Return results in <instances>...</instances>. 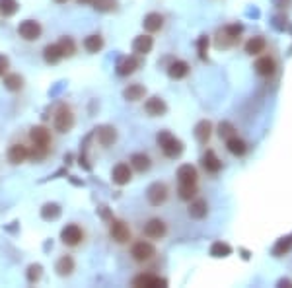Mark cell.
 Wrapping results in <instances>:
<instances>
[{
    "label": "cell",
    "mask_w": 292,
    "mask_h": 288,
    "mask_svg": "<svg viewBox=\"0 0 292 288\" xmlns=\"http://www.w3.org/2000/svg\"><path fill=\"white\" fill-rule=\"evenodd\" d=\"M43 57H45L47 65H57L58 60L62 58V53H60L57 43H53V45H47V47L43 49Z\"/></svg>",
    "instance_id": "cell-28"
},
{
    "label": "cell",
    "mask_w": 292,
    "mask_h": 288,
    "mask_svg": "<svg viewBox=\"0 0 292 288\" xmlns=\"http://www.w3.org/2000/svg\"><path fill=\"white\" fill-rule=\"evenodd\" d=\"M41 216H43L45 220H57L58 216H60V207L55 204V202H49V204H45V207L41 209Z\"/></svg>",
    "instance_id": "cell-36"
},
{
    "label": "cell",
    "mask_w": 292,
    "mask_h": 288,
    "mask_svg": "<svg viewBox=\"0 0 292 288\" xmlns=\"http://www.w3.org/2000/svg\"><path fill=\"white\" fill-rule=\"evenodd\" d=\"M279 286H292V282H290V280H288V279H286V280L282 279L281 282H279Z\"/></svg>",
    "instance_id": "cell-44"
},
{
    "label": "cell",
    "mask_w": 292,
    "mask_h": 288,
    "mask_svg": "<svg viewBox=\"0 0 292 288\" xmlns=\"http://www.w3.org/2000/svg\"><path fill=\"white\" fill-rule=\"evenodd\" d=\"M55 2H57V4H67L68 0H55Z\"/></svg>",
    "instance_id": "cell-46"
},
{
    "label": "cell",
    "mask_w": 292,
    "mask_h": 288,
    "mask_svg": "<svg viewBox=\"0 0 292 288\" xmlns=\"http://www.w3.org/2000/svg\"><path fill=\"white\" fill-rule=\"evenodd\" d=\"M111 179L115 185H127V183L133 179V170H131V166L125 162L117 163L115 168H113V172H111Z\"/></svg>",
    "instance_id": "cell-11"
},
{
    "label": "cell",
    "mask_w": 292,
    "mask_h": 288,
    "mask_svg": "<svg viewBox=\"0 0 292 288\" xmlns=\"http://www.w3.org/2000/svg\"><path fill=\"white\" fill-rule=\"evenodd\" d=\"M240 33H242V26H226V28L218 33V47H230V45H234L236 43V39L240 37Z\"/></svg>",
    "instance_id": "cell-10"
},
{
    "label": "cell",
    "mask_w": 292,
    "mask_h": 288,
    "mask_svg": "<svg viewBox=\"0 0 292 288\" xmlns=\"http://www.w3.org/2000/svg\"><path fill=\"white\" fill-rule=\"evenodd\" d=\"M265 47H267L265 39L257 35V37H252L245 43V53H247V55H259V53L265 51Z\"/></svg>",
    "instance_id": "cell-29"
},
{
    "label": "cell",
    "mask_w": 292,
    "mask_h": 288,
    "mask_svg": "<svg viewBox=\"0 0 292 288\" xmlns=\"http://www.w3.org/2000/svg\"><path fill=\"white\" fill-rule=\"evenodd\" d=\"M236 129H234L232 123H228V121H224V123H220V127H218V135H220V138H230V136H234L236 133H234Z\"/></svg>",
    "instance_id": "cell-40"
},
{
    "label": "cell",
    "mask_w": 292,
    "mask_h": 288,
    "mask_svg": "<svg viewBox=\"0 0 292 288\" xmlns=\"http://www.w3.org/2000/svg\"><path fill=\"white\" fill-rule=\"evenodd\" d=\"M156 255V248L148 241H136L131 248V257L138 263H146Z\"/></svg>",
    "instance_id": "cell-6"
},
{
    "label": "cell",
    "mask_w": 292,
    "mask_h": 288,
    "mask_svg": "<svg viewBox=\"0 0 292 288\" xmlns=\"http://www.w3.org/2000/svg\"><path fill=\"white\" fill-rule=\"evenodd\" d=\"M255 72L259 74V76H273L275 74V70H277V63H275V58L271 57H259L255 60Z\"/></svg>",
    "instance_id": "cell-15"
},
{
    "label": "cell",
    "mask_w": 292,
    "mask_h": 288,
    "mask_svg": "<svg viewBox=\"0 0 292 288\" xmlns=\"http://www.w3.org/2000/svg\"><path fill=\"white\" fill-rule=\"evenodd\" d=\"M154 47V39L150 37V35H138V37L133 41V51H135L136 55H146V53H150Z\"/></svg>",
    "instance_id": "cell-18"
},
{
    "label": "cell",
    "mask_w": 292,
    "mask_h": 288,
    "mask_svg": "<svg viewBox=\"0 0 292 288\" xmlns=\"http://www.w3.org/2000/svg\"><path fill=\"white\" fill-rule=\"evenodd\" d=\"M8 67H10V60H8V57L0 53V76H4V74L8 72Z\"/></svg>",
    "instance_id": "cell-43"
},
{
    "label": "cell",
    "mask_w": 292,
    "mask_h": 288,
    "mask_svg": "<svg viewBox=\"0 0 292 288\" xmlns=\"http://www.w3.org/2000/svg\"><path fill=\"white\" fill-rule=\"evenodd\" d=\"M19 4L16 0H0V14L4 16V18H10V16H14L16 12H18Z\"/></svg>",
    "instance_id": "cell-35"
},
{
    "label": "cell",
    "mask_w": 292,
    "mask_h": 288,
    "mask_svg": "<svg viewBox=\"0 0 292 288\" xmlns=\"http://www.w3.org/2000/svg\"><path fill=\"white\" fill-rule=\"evenodd\" d=\"M177 183H197V177H199V173L195 170L191 163H183V166H179V170H177Z\"/></svg>",
    "instance_id": "cell-17"
},
{
    "label": "cell",
    "mask_w": 292,
    "mask_h": 288,
    "mask_svg": "<svg viewBox=\"0 0 292 288\" xmlns=\"http://www.w3.org/2000/svg\"><path fill=\"white\" fill-rule=\"evenodd\" d=\"M211 135H213V123L211 121H199L195 127V138L204 144L211 138Z\"/></svg>",
    "instance_id": "cell-26"
},
{
    "label": "cell",
    "mask_w": 292,
    "mask_h": 288,
    "mask_svg": "<svg viewBox=\"0 0 292 288\" xmlns=\"http://www.w3.org/2000/svg\"><path fill=\"white\" fill-rule=\"evenodd\" d=\"M109 236L117 243H127V241H131V228L127 226V222L113 218L109 222Z\"/></svg>",
    "instance_id": "cell-7"
},
{
    "label": "cell",
    "mask_w": 292,
    "mask_h": 288,
    "mask_svg": "<svg viewBox=\"0 0 292 288\" xmlns=\"http://www.w3.org/2000/svg\"><path fill=\"white\" fill-rule=\"evenodd\" d=\"M146 94V88L140 86V84H131L129 88H125V92H123V97L129 99V101H138V99H142Z\"/></svg>",
    "instance_id": "cell-27"
},
{
    "label": "cell",
    "mask_w": 292,
    "mask_h": 288,
    "mask_svg": "<svg viewBox=\"0 0 292 288\" xmlns=\"http://www.w3.org/2000/svg\"><path fill=\"white\" fill-rule=\"evenodd\" d=\"M156 140L160 144V148H162V152H164L165 158H179L181 154H183V142L179 140V138H175L170 131H160L158 136H156Z\"/></svg>",
    "instance_id": "cell-2"
},
{
    "label": "cell",
    "mask_w": 292,
    "mask_h": 288,
    "mask_svg": "<svg viewBox=\"0 0 292 288\" xmlns=\"http://www.w3.org/2000/svg\"><path fill=\"white\" fill-rule=\"evenodd\" d=\"M41 265H31L28 269V280L29 282H37L39 279H41Z\"/></svg>",
    "instance_id": "cell-41"
},
{
    "label": "cell",
    "mask_w": 292,
    "mask_h": 288,
    "mask_svg": "<svg viewBox=\"0 0 292 288\" xmlns=\"http://www.w3.org/2000/svg\"><path fill=\"white\" fill-rule=\"evenodd\" d=\"M144 29L146 31H150V33H154V31H160L162 26H164V18H162V14H158V12H150V14H146L144 16Z\"/></svg>",
    "instance_id": "cell-22"
},
{
    "label": "cell",
    "mask_w": 292,
    "mask_h": 288,
    "mask_svg": "<svg viewBox=\"0 0 292 288\" xmlns=\"http://www.w3.org/2000/svg\"><path fill=\"white\" fill-rule=\"evenodd\" d=\"M29 140H31V150H29V156L33 158V160H41V158H45L49 152V148H51V142H53V138H51V131L45 129V127H33L31 131H29Z\"/></svg>",
    "instance_id": "cell-1"
},
{
    "label": "cell",
    "mask_w": 292,
    "mask_h": 288,
    "mask_svg": "<svg viewBox=\"0 0 292 288\" xmlns=\"http://www.w3.org/2000/svg\"><path fill=\"white\" fill-rule=\"evenodd\" d=\"M230 253H232V248L228 243H224V241H214L211 245V255L213 257H228Z\"/></svg>",
    "instance_id": "cell-34"
},
{
    "label": "cell",
    "mask_w": 292,
    "mask_h": 288,
    "mask_svg": "<svg viewBox=\"0 0 292 288\" xmlns=\"http://www.w3.org/2000/svg\"><path fill=\"white\" fill-rule=\"evenodd\" d=\"M138 67H140L138 55H131V57H125L119 60V65H117V74H119V76H129V74H133Z\"/></svg>",
    "instance_id": "cell-13"
},
{
    "label": "cell",
    "mask_w": 292,
    "mask_h": 288,
    "mask_svg": "<svg viewBox=\"0 0 292 288\" xmlns=\"http://www.w3.org/2000/svg\"><path fill=\"white\" fill-rule=\"evenodd\" d=\"M53 125L58 133H68L74 127V113L68 106H60L53 117Z\"/></svg>",
    "instance_id": "cell-3"
},
{
    "label": "cell",
    "mask_w": 292,
    "mask_h": 288,
    "mask_svg": "<svg viewBox=\"0 0 292 288\" xmlns=\"http://www.w3.org/2000/svg\"><path fill=\"white\" fill-rule=\"evenodd\" d=\"M117 140V131L113 127H99L97 129V142L101 146H111Z\"/></svg>",
    "instance_id": "cell-23"
},
{
    "label": "cell",
    "mask_w": 292,
    "mask_h": 288,
    "mask_svg": "<svg viewBox=\"0 0 292 288\" xmlns=\"http://www.w3.org/2000/svg\"><path fill=\"white\" fill-rule=\"evenodd\" d=\"M177 195H179L181 201H191L197 195V183H179Z\"/></svg>",
    "instance_id": "cell-30"
},
{
    "label": "cell",
    "mask_w": 292,
    "mask_h": 288,
    "mask_svg": "<svg viewBox=\"0 0 292 288\" xmlns=\"http://www.w3.org/2000/svg\"><path fill=\"white\" fill-rule=\"evenodd\" d=\"M189 74V65L185 63V60H174L170 68H168V76L172 78V80H181Z\"/></svg>",
    "instance_id": "cell-19"
},
{
    "label": "cell",
    "mask_w": 292,
    "mask_h": 288,
    "mask_svg": "<svg viewBox=\"0 0 292 288\" xmlns=\"http://www.w3.org/2000/svg\"><path fill=\"white\" fill-rule=\"evenodd\" d=\"M94 8L99 12H111L117 8V0H94Z\"/></svg>",
    "instance_id": "cell-39"
},
{
    "label": "cell",
    "mask_w": 292,
    "mask_h": 288,
    "mask_svg": "<svg viewBox=\"0 0 292 288\" xmlns=\"http://www.w3.org/2000/svg\"><path fill=\"white\" fill-rule=\"evenodd\" d=\"M290 245H292V238H290V236H288V238H281V240H279V243L275 245L273 253H275L277 257H281V255H284L286 251L290 250Z\"/></svg>",
    "instance_id": "cell-38"
},
{
    "label": "cell",
    "mask_w": 292,
    "mask_h": 288,
    "mask_svg": "<svg viewBox=\"0 0 292 288\" xmlns=\"http://www.w3.org/2000/svg\"><path fill=\"white\" fill-rule=\"evenodd\" d=\"M60 240L68 248H76L80 241L84 240V232L78 224H67L62 230H60Z\"/></svg>",
    "instance_id": "cell-5"
},
{
    "label": "cell",
    "mask_w": 292,
    "mask_h": 288,
    "mask_svg": "<svg viewBox=\"0 0 292 288\" xmlns=\"http://www.w3.org/2000/svg\"><path fill=\"white\" fill-rule=\"evenodd\" d=\"M78 4H94V0H76Z\"/></svg>",
    "instance_id": "cell-45"
},
{
    "label": "cell",
    "mask_w": 292,
    "mask_h": 288,
    "mask_svg": "<svg viewBox=\"0 0 292 288\" xmlns=\"http://www.w3.org/2000/svg\"><path fill=\"white\" fill-rule=\"evenodd\" d=\"M144 111L148 113V115H152V117H162V115H165L168 106H165V101L162 99V97L152 96V97H148V99H146Z\"/></svg>",
    "instance_id": "cell-12"
},
{
    "label": "cell",
    "mask_w": 292,
    "mask_h": 288,
    "mask_svg": "<svg viewBox=\"0 0 292 288\" xmlns=\"http://www.w3.org/2000/svg\"><path fill=\"white\" fill-rule=\"evenodd\" d=\"M29 158V150L26 144H12L8 150V160L10 163H22Z\"/></svg>",
    "instance_id": "cell-16"
},
{
    "label": "cell",
    "mask_w": 292,
    "mask_h": 288,
    "mask_svg": "<svg viewBox=\"0 0 292 288\" xmlns=\"http://www.w3.org/2000/svg\"><path fill=\"white\" fill-rule=\"evenodd\" d=\"M226 148H228V152L234 154V156H243V154L247 152V144L243 142L242 138H238V135L226 138Z\"/></svg>",
    "instance_id": "cell-25"
},
{
    "label": "cell",
    "mask_w": 292,
    "mask_h": 288,
    "mask_svg": "<svg viewBox=\"0 0 292 288\" xmlns=\"http://www.w3.org/2000/svg\"><path fill=\"white\" fill-rule=\"evenodd\" d=\"M84 49H86L88 53H97V51H101L103 49V37L101 35H88L84 39Z\"/></svg>",
    "instance_id": "cell-31"
},
{
    "label": "cell",
    "mask_w": 292,
    "mask_h": 288,
    "mask_svg": "<svg viewBox=\"0 0 292 288\" xmlns=\"http://www.w3.org/2000/svg\"><path fill=\"white\" fill-rule=\"evenodd\" d=\"M189 216L191 218H195V220H203L204 216H206V212H208V204H206V201H203V199H197V201H193L191 204H189Z\"/></svg>",
    "instance_id": "cell-24"
},
{
    "label": "cell",
    "mask_w": 292,
    "mask_h": 288,
    "mask_svg": "<svg viewBox=\"0 0 292 288\" xmlns=\"http://www.w3.org/2000/svg\"><path fill=\"white\" fill-rule=\"evenodd\" d=\"M4 86L8 88L10 92H19L24 88V78L19 74H4Z\"/></svg>",
    "instance_id": "cell-32"
},
{
    "label": "cell",
    "mask_w": 292,
    "mask_h": 288,
    "mask_svg": "<svg viewBox=\"0 0 292 288\" xmlns=\"http://www.w3.org/2000/svg\"><path fill=\"white\" fill-rule=\"evenodd\" d=\"M41 26H39V22L35 19H24L22 24L18 26V33L22 39H26V41H37L41 37Z\"/></svg>",
    "instance_id": "cell-8"
},
{
    "label": "cell",
    "mask_w": 292,
    "mask_h": 288,
    "mask_svg": "<svg viewBox=\"0 0 292 288\" xmlns=\"http://www.w3.org/2000/svg\"><path fill=\"white\" fill-rule=\"evenodd\" d=\"M57 45L60 49V53H62V57H72L74 51H76V45H74V41L70 37H60V41H58Z\"/></svg>",
    "instance_id": "cell-37"
},
{
    "label": "cell",
    "mask_w": 292,
    "mask_h": 288,
    "mask_svg": "<svg viewBox=\"0 0 292 288\" xmlns=\"http://www.w3.org/2000/svg\"><path fill=\"white\" fill-rule=\"evenodd\" d=\"M133 286H146V288H156V286H168V280L160 279L156 275H138L133 279Z\"/></svg>",
    "instance_id": "cell-14"
},
{
    "label": "cell",
    "mask_w": 292,
    "mask_h": 288,
    "mask_svg": "<svg viewBox=\"0 0 292 288\" xmlns=\"http://www.w3.org/2000/svg\"><path fill=\"white\" fill-rule=\"evenodd\" d=\"M168 234V226L162 218H150L144 224V236L150 240H162Z\"/></svg>",
    "instance_id": "cell-9"
},
{
    "label": "cell",
    "mask_w": 292,
    "mask_h": 288,
    "mask_svg": "<svg viewBox=\"0 0 292 288\" xmlns=\"http://www.w3.org/2000/svg\"><path fill=\"white\" fill-rule=\"evenodd\" d=\"M150 166H152V162H150V158L146 156V154L142 152H136L131 156V168L133 170H136L138 173H144L150 170Z\"/></svg>",
    "instance_id": "cell-21"
},
{
    "label": "cell",
    "mask_w": 292,
    "mask_h": 288,
    "mask_svg": "<svg viewBox=\"0 0 292 288\" xmlns=\"http://www.w3.org/2000/svg\"><path fill=\"white\" fill-rule=\"evenodd\" d=\"M199 57L203 58V60H206V51H208V37L206 35H203V37L199 39Z\"/></svg>",
    "instance_id": "cell-42"
},
{
    "label": "cell",
    "mask_w": 292,
    "mask_h": 288,
    "mask_svg": "<svg viewBox=\"0 0 292 288\" xmlns=\"http://www.w3.org/2000/svg\"><path fill=\"white\" fill-rule=\"evenodd\" d=\"M72 271H74V261H72V257L65 255V257H60V259H58L57 273L60 275V277H68Z\"/></svg>",
    "instance_id": "cell-33"
},
{
    "label": "cell",
    "mask_w": 292,
    "mask_h": 288,
    "mask_svg": "<svg viewBox=\"0 0 292 288\" xmlns=\"http://www.w3.org/2000/svg\"><path fill=\"white\" fill-rule=\"evenodd\" d=\"M146 199L152 207H162L165 201H168V185L162 181H156L148 187L146 191Z\"/></svg>",
    "instance_id": "cell-4"
},
{
    "label": "cell",
    "mask_w": 292,
    "mask_h": 288,
    "mask_svg": "<svg viewBox=\"0 0 292 288\" xmlns=\"http://www.w3.org/2000/svg\"><path fill=\"white\" fill-rule=\"evenodd\" d=\"M203 166L208 173H218L222 170V162L218 160V156L214 154V150H206L203 156Z\"/></svg>",
    "instance_id": "cell-20"
}]
</instances>
